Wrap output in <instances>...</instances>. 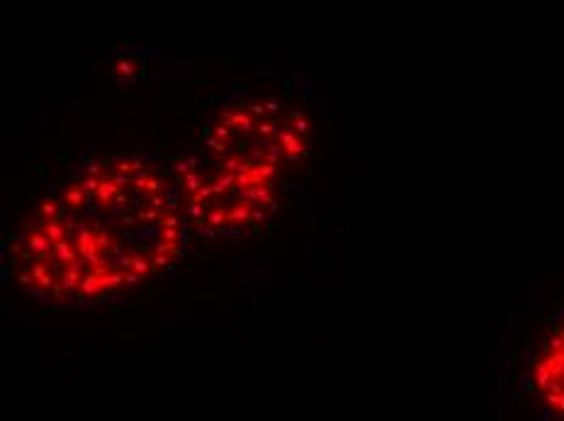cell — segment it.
<instances>
[{
	"mask_svg": "<svg viewBox=\"0 0 564 421\" xmlns=\"http://www.w3.org/2000/svg\"><path fill=\"white\" fill-rule=\"evenodd\" d=\"M191 237L169 161L98 149L34 197L3 261L28 298L86 310L159 283L185 259Z\"/></svg>",
	"mask_w": 564,
	"mask_h": 421,
	"instance_id": "obj_1",
	"label": "cell"
},
{
	"mask_svg": "<svg viewBox=\"0 0 564 421\" xmlns=\"http://www.w3.org/2000/svg\"><path fill=\"white\" fill-rule=\"evenodd\" d=\"M169 169L191 234L209 241H234L265 231L295 175L193 142L171 156Z\"/></svg>",
	"mask_w": 564,
	"mask_h": 421,
	"instance_id": "obj_2",
	"label": "cell"
},
{
	"mask_svg": "<svg viewBox=\"0 0 564 421\" xmlns=\"http://www.w3.org/2000/svg\"><path fill=\"white\" fill-rule=\"evenodd\" d=\"M193 144L297 173L312 151V120L288 98L231 88L207 102Z\"/></svg>",
	"mask_w": 564,
	"mask_h": 421,
	"instance_id": "obj_3",
	"label": "cell"
},
{
	"mask_svg": "<svg viewBox=\"0 0 564 421\" xmlns=\"http://www.w3.org/2000/svg\"><path fill=\"white\" fill-rule=\"evenodd\" d=\"M521 388L543 421H564V295L525 346Z\"/></svg>",
	"mask_w": 564,
	"mask_h": 421,
	"instance_id": "obj_4",
	"label": "cell"
}]
</instances>
